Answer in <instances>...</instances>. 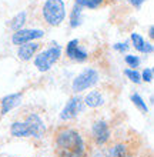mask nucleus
Masks as SVG:
<instances>
[{"label": "nucleus", "mask_w": 154, "mask_h": 157, "mask_svg": "<svg viewBox=\"0 0 154 157\" xmlns=\"http://www.w3.org/2000/svg\"><path fill=\"white\" fill-rule=\"evenodd\" d=\"M53 150L56 157H88L90 144L79 128L62 124L53 132Z\"/></svg>", "instance_id": "obj_1"}, {"label": "nucleus", "mask_w": 154, "mask_h": 157, "mask_svg": "<svg viewBox=\"0 0 154 157\" xmlns=\"http://www.w3.org/2000/svg\"><path fill=\"white\" fill-rule=\"evenodd\" d=\"M43 21L50 27H58L66 19V4L63 0H46L42 7Z\"/></svg>", "instance_id": "obj_2"}, {"label": "nucleus", "mask_w": 154, "mask_h": 157, "mask_svg": "<svg viewBox=\"0 0 154 157\" xmlns=\"http://www.w3.org/2000/svg\"><path fill=\"white\" fill-rule=\"evenodd\" d=\"M60 59H62V47L56 43L53 46H49L47 49L40 50L33 57V63L39 71L44 73L50 70L51 66L56 64Z\"/></svg>", "instance_id": "obj_3"}, {"label": "nucleus", "mask_w": 154, "mask_h": 157, "mask_svg": "<svg viewBox=\"0 0 154 157\" xmlns=\"http://www.w3.org/2000/svg\"><path fill=\"white\" fill-rule=\"evenodd\" d=\"M100 80V75L96 69L93 67H86L79 76H76V78L71 83V90L74 91L76 94L77 93H81V91L87 90L90 87H94Z\"/></svg>", "instance_id": "obj_4"}, {"label": "nucleus", "mask_w": 154, "mask_h": 157, "mask_svg": "<svg viewBox=\"0 0 154 157\" xmlns=\"http://www.w3.org/2000/svg\"><path fill=\"white\" fill-rule=\"evenodd\" d=\"M92 141L97 147L106 146L111 139V128L106 120H96L92 124Z\"/></svg>", "instance_id": "obj_5"}, {"label": "nucleus", "mask_w": 154, "mask_h": 157, "mask_svg": "<svg viewBox=\"0 0 154 157\" xmlns=\"http://www.w3.org/2000/svg\"><path fill=\"white\" fill-rule=\"evenodd\" d=\"M24 124L27 126V130H29V137L32 139H43L44 134H46V124L43 121V119L40 117L39 113H29V114H26L24 119H23Z\"/></svg>", "instance_id": "obj_6"}, {"label": "nucleus", "mask_w": 154, "mask_h": 157, "mask_svg": "<svg viewBox=\"0 0 154 157\" xmlns=\"http://www.w3.org/2000/svg\"><path fill=\"white\" fill-rule=\"evenodd\" d=\"M83 99L80 96H71L70 99L67 100L66 106L63 107L62 113H60V120L62 121H70V120L76 119L83 110Z\"/></svg>", "instance_id": "obj_7"}, {"label": "nucleus", "mask_w": 154, "mask_h": 157, "mask_svg": "<svg viewBox=\"0 0 154 157\" xmlns=\"http://www.w3.org/2000/svg\"><path fill=\"white\" fill-rule=\"evenodd\" d=\"M44 30L42 29H20L12 34V43L14 46H20L29 41H36L44 37Z\"/></svg>", "instance_id": "obj_8"}, {"label": "nucleus", "mask_w": 154, "mask_h": 157, "mask_svg": "<svg viewBox=\"0 0 154 157\" xmlns=\"http://www.w3.org/2000/svg\"><path fill=\"white\" fill-rule=\"evenodd\" d=\"M66 57L70 59L71 62L76 63H84L86 60H88V53L87 50L84 49L83 46L80 44L79 39H73L66 44Z\"/></svg>", "instance_id": "obj_9"}, {"label": "nucleus", "mask_w": 154, "mask_h": 157, "mask_svg": "<svg viewBox=\"0 0 154 157\" xmlns=\"http://www.w3.org/2000/svg\"><path fill=\"white\" fill-rule=\"evenodd\" d=\"M136 150L130 141H116L108 146L107 157H134Z\"/></svg>", "instance_id": "obj_10"}, {"label": "nucleus", "mask_w": 154, "mask_h": 157, "mask_svg": "<svg viewBox=\"0 0 154 157\" xmlns=\"http://www.w3.org/2000/svg\"><path fill=\"white\" fill-rule=\"evenodd\" d=\"M43 49V43L40 41H29L24 44H20L17 49V57L21 62H29L36 56V54Z\"/></svg>", "instance_id": "obj_11"}, {"label": "nucleus", "mask_w": 154, "mask_h": 157, "mask_svg": "<svg viewBox=\"0 0 154 157\" xmlns=\"http://www.w3.org/2000/svg\"><path fill=\"white\" fill-rule=\"evenodd\" d=\"M23 100V91L12 93L0 99V116H6L13 109H16Z\"/></svg>", "instance_id": "obj_12"}, {"label": "nucleus", "mask_w": 154, "mask_h": 157, "mask_svg": "<svg viewBox=\"0 0 154 157\" xmlns=\"http://www.w3.org/2000/svg\"><path fill=\"white\" fill-rule=\"evenodd\" d=\"M130 40H131V43H133V47L137 50L138 53L153 54V52H154L153 43H151V41H146L138 33H131V36H130Z\"/></svg>", "instance_id": "obj_13"}, {"label": "nucleus", "mask_w": 154, "mask_h": 157, "mask_svg": "<svg viewBox=\"0 0 154 157\" xmlns=\"http://www.w3.org/2000/svg\"><path fill=\"white\" fill-rule=\"evenodd\" d=\"M83 103L90 109H99L104 104V97L100 90H92L90 93L86 94V97L83 99Z\"/></svg>", "instance_id": "obj_14"}, {"label": "nucleus", "mask_w": 154, "mask_h": 157, "mask_svg": "<svg viewBox=\"0 0 154 157\" xmlns=\"http://www.w3.org/2000/svg\"><path fill=\"white\" fill-rule=\"evenodd\" d=\"M26 23H27V12L23 10V12H19L17 14H14V16L9 20L7 27L14 33V32H17V30L24 29Z\"/></svg>", "instance_id": "obj_15"}, {"label": "nucleus", "mask_w": 154, "mask_h": 157, "mask_svg": "<svg viewBox=\"0 0 154 157\" xmlns=\"http://www.w3.org/2000/svg\"><path fill=\"white\" fill-rule=\"evenodd\" d=\"M113 0H76L77 6L81 9H90V10H97V9H104L111 3Z\"/></svg>", "instance_id": "obj_16"}, {"label": "nucleus", "mask_w": 154, "mask_h": 157, "mask_svg": "<svg viewBox=\"0 0 154 157\" xmlns=\"http://www.w3.org/2000/svg\"><path fill=\"white\" fill-rule=\"evenodd\" d=\"M10 134H12L13 137H19V139L29 137V130H27V126L24 124V121H23V120L13 121L12 126H10Z\"/></svg>", "instance_id": "obj_17"}, {"label": "nucleus", "mask_w": 154, "mask_h": 157, "mask_svg": "<svg viewBox=\"0 0 154 157\" xmlns=\"http://www.w3.org/2000/svg\"><path fill=\"white\" fill-rule=\"evenodd\" d=\"M81 12H83V9L74 4L73 9H71L70 12V27L71 29H76V27H79L81 25Z\"/></svg>", "instance_id": "obj_18"}, {"label": "nucleus", "mask_w": 154, "mask_h": 157, "mask_svg": "<svg viewBox=\"0 0 154 157\" xmlns=\"http://www.w3.org/2000/svg\"><path fill=\"white\" fill-rule=\"evenodd\" d=\"M130 100L133 101V104H134V106H136V107H137L141 113H144V114H147V113H148V107H147V103L144 101V99H143V97L138 94V93H131V96H130Z\"/></svg>", "instance_id": "obj_19"}, {"label": "nucleus", "mask_w": 154, "mask_h": 157, "mask_svg": "<svg viewBox=\"0 0 154 157\" xmlns=\"http://www.w3.org/2000/svg\"><path fill=\"white\" fill-rule=\"evenodd\" d=\"M123 73H124V76L129 78L130 82L136 83V84H140V83H141V77H140V73H138L137 70H134V69H124Z\"/></svg>", "instance_id": "obj_20"}, {"label": "nucleus", "mask_w": 154, "mask_h": 157, "mask_svg": "<svg viewBox=\"0 0 154 157\" xmlns=\"http://www.w3.org/2000/svg\"><path fill=\"white\" fill-rule=\"evenodd\" d=\"M124 63L130 69L137 70V67L140 66V59H138L137 56H133V54H127V56H124Z\"/></svg>", "instance_id": "obj_21"}, {"label": "nucleus", "mask_w": 154, "mask_h": 157, "mask_svg": "<svg viewBox=\"0 0 154 157\" xmlns=\"http://www.w3.org/2000/svg\"><path fill=\"white\" fill-rule=\"evenodd\" d=\"M140 77H141V82L151 83V82H153V77H154V71H153V69H151V67H146V69H144V70L141 71Z\"/></svg>", "instance_id": "obj_22"}, {"label": "nucleus", "mask_w": 154, "mask_h": 157, "mask_svg": "<svg viewBox=\"0 0 154 157\" xmlns=\"http://www.w3.org/2000/svg\"><path fill=\"white\" fill-rule=\"evenodd\" d=\"M113 49L116 50L117 53L124 54L126 52L129 50V44H127V43H116V44H113Z\"/></svg>", "instance_id": "obj_23"}, {"label": "nucleus", "mask_w": 154, "mask_h": 157, "mask_svg": "<svg viewBox=\"0 0 154 157\" xmlns=\"http://www.w3.org/2000/svg\"><path fill=\"white\" fill-rule=\"evenodd\" d=\"M146 2H148V0H127V3H129L133 9H136V10L141 9V6L146 3Z\"/></svg>", "instance_id": "obj_24"}, {"label": "nucleus", "mask_w": 154, "mask_h": 157, "mask_svg": "<svg viewBox=\"0 0 154 157\" xmlns=\"http://www.w3.org/2000/svg\"><path fill=\"white\" fill-rule=\"evenodd\" d=\"M148 37L153 40V37H154V26L153 25H150V27H148Z\"/></svg>", "instance_id": "obj_25"}]
</instances>
